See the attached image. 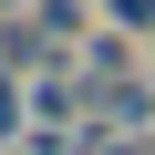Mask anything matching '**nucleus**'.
<instances>
[{
    "mask_svg": "<svg viewBox=\"0 0 155 155\" xmlns=\"http://www.w3.org/2000/svg\"><path fill=\"white\" fill-rule=\"evenodd\" d=\"M21 124H31V114H21V72H11V62H0V145H11Z\"/></svg>",
    "mask_w": 155,
    "mask_h": 155,
    "instance_id": "nucleus-2",
    "label": "nucleus"
},
{
    "mask_svg": "<svg viewBox=\"0 0 155 155\" xmlns=\"http://www.w3.org/2000/svg\"><path fill=\"white\" fill-rule=\"evenodd\" d=\"M0 62H11L21 83H31V72H52V62H62V41H52L31 11H11V21H0Z\"/></svg>",
    "mask_w": 155,
    "mask_h": 155,
    "instance_id": "nucleus-1",
    "label": "nucleus"
},
{
    "mask_svg": "<svg viewBox=\"0 0 155 155\" xmlns=\"http://www.w3.org/2000/svg\"><path fill=\"white\" fill-rule=\"evenodd\" d=\"M104 11H114L124 31H155V0H104Z\"/></svg>",
    "mask_w": 155,
    "mask_h": 155,
    "instance_id": "nucleus-3",
    "label": "nucleus"
},
{
    "mask_svg": "<svg viewBox=\"0 0 155 155\" xmlns=\"http://www.w3.org/2000/svg\"><path fill=\"white\" fill-rule=\"evenodd\" d=\"M11 11H31V0H0V21H11Z\"/></svg>",
    "mask_w": 155,
    "mask_h": 155,
    "instance_id": "nucleus-4",
    "label": "nucleus"
}]
</instances>
